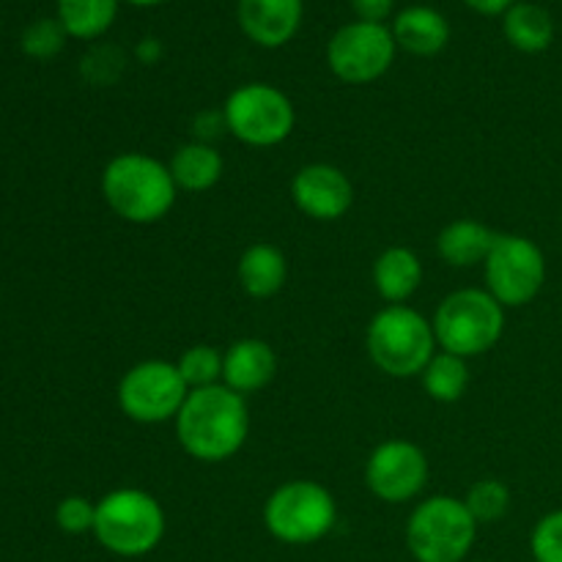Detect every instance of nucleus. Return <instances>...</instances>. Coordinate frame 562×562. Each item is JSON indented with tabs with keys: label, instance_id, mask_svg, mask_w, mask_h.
Instances as JSON below:
<instances>
[{
	"label": "nucleus",
	"instance_id": "f257e3e1",
	"mask_svg": "<svg viewBox=\"0 0 562 562\" xmlns=\"http://www.w3.org/2000/svg\"><path fill=\"white\" fill-rule=\"evenodd\" d=\"M173 423L181 450L201 464L234 459L250 437L247 398L225 384L190 390Z\"/></svg>",
	"mask_w": 562,
	"mask_h": 562
},
{
	"label": "nucleus",
	"instance_id": "f03ea898",
	"mask_svg": "<svg viewBox=\"0 0 562 562\" xmlns=\"http://www.w3.org/2000/svg\"><path fill=\"white\" fill-rule=\"evenodd\" d=\"M176 187L168 165L143 151L115 154L102 170V198L110 212L132 225H154L176 206Z\"/></svg>",
	"mask_w": 562,
	"mask_h": 562
},
{
	"label": "nucleus",
	"instance_id": "7ed1b4c3",
	"mask_svg": "<svg viewBox=\"0 0 562 562\" xmlns=\"http://www.w3.org/2000/svg\"><path fill=\"white\" fill-rule=\"evenodd\" d=\"M168 516L162 503L143 488H113L97 499L93 538L119 558H146L162 543Z\"/></svg>",
	"mask_w": 562,
	"mask_h": 562
},
{
	"label": "nucleus",
	"instance_id": "20e7f679",
	"mask_svg": "<svg viewBox=\"0 0 562 562\" xmlns=\"http://www.w3.org/2000/svg\"><path fill=\"white\" fill-rule=\"evenodd\" d=\"M366 349L373 366L393 379L420 376L437 355L434 324L409 305H384L368 322Z\"/></svg>",
	"mask_w": 562,
	"mask_h": 562
},
{
	"label": "nucleus",
	"instance_id": "39448f33",
	"mask_svg": "<svg viewBox=\"0 0 562 562\" xmlns=\"http://www.w3.org/2000/svg\"><path fill=\"white\" fill-rule=\"evenodd\" d=\"M431 324L439 349L470 360L503 340L505 307L486 289H459L439 302Z\"/></svg>",
	"mask_w": 562,
	"mask_h": 562
},
{
	"label": "nucleus",
	"instance_id": "423d86ee",
	"mask_svg": "<svg viewBox=\"0 0 562 562\" xmlns=\"http://www.w3.org/2000/svg\"><path fill=\"white\" fill-rule=\"evenodd\" d=\"M263 527L285 547H311L338 525V503L318 481L283 483L263 503Z\"/></svg>",
	"mask_w": 562,
	"mask_h": 562
},
{
	"label": "nucleus",
	"instance_id": "0eeeda50",
	"mask_svg": "<svg viewBox=\"0 0 562 562\" xmlns=\"http://www.w3.org/2000/svg\"><path fill=\"white\" fill-rule=\"evenodd\" d=\"M477 527L464 499L437 494L417 503L406 519V549L417 562H464L475 547Z\"/></svg>",
	"mask_w": 562,
	"mask_h": 562
},
{
	"label": "nucleus",
	"instance_id": "6e6552de",
	"mask_svg": "<svg viewBox=\"0 0 562 562\" xmlns=\"http://www.w3.org/2000/svg\"><path fill=\"white\" fill-rule=\"evenodd\" d=\"M228 135L250 148H272L289 140L296 126L294 102L269 82H245L223 104Z\"/></svg>",
	"mask_w": 562,
	"mask_h": 562
},
{
	"label": "nucleus",
	"instance_id": "1a4fd4ad",
	"mask_svg": "<svg viewBox=\"0 0 562 562\" xmlns=\"http://www.w3.org/2000/svg\"><path fill=\"white\" fill-rule=\"evenodd\" d=\"M190 387L179 366L168 360H143L119 382V409L140 426H162L179 417Z\"/></svg>",
	"mask_w": 562,
	"mask_h": 562
},
{
	"label": "nucleus",
	"instance_id": "9d476101",
	"mask_svg": "<svg viewBox=\"0 0 562 562\" xmlns=\"http://www.w3.org/2000/svg\"><path fill=\"white\" fill-rule=\"evenodd\" d=\"M486 291L503 307H525L547 283V256L521 234H497L483 263Z\"/></svg>",
	"mask_w": 562,
	"mask_h": 562
},
{
	"label": "nucleus",
	"instance_id": "9b49d317",
	"mask_svg": "<svg viewBox=\"0 0 562 562\" xmlns=\"http://www.w3.org/2000/svg\"><path fill=\"white\" fill-rule=\"evenodd\" d=\"M398 44L382 22H346L327 44V66L346 86H368L393 66Z\"/></svg>",
	"mask_w": 562,
	"mask_h": 562
},
{
	"label": "nucleus",
	"instance_id": "f8f14e48",
	"mask_svg": "<svg viewBox=\"0 0 562 562\" xmlns=\"http://www.w3.org/2000/svg\"><path fill=\"white\" fill-rule=\"evenodd\" d=\"M431 464L420 445L409 439H387L376 445L366 461V486L376 499L390 505L412 503L426 488Z\"/></svg>",
	"mask_w": 562,
	"mask_h": 562
},
{
	"label": "nucleus",
	"instance_id": "ddd939ff",
	"mask_svg": "<svg viewBox=\"0 0 562 562\" xmlns=\"http://www.w3.org/2000/svg\"><path fill=\"white\" fill-rule=\"evenodd\" d=\"M291 201L305 217L316 223H335L349 214L355 203V184L338 165L311 162L291 179Z\"/></svg>",
	"mask_w": 562,
	"mask_h": 562
},
{
	"label": "nucleus",
	"instance_id": "4468645a",
	"mask_svg": "<svg viewBox=\"0 0 562 562\" xmlns=\"http://www.w3.org/2000/svg\"><path fill=\"white\" fill-rule=\"evenodd\" d=\"M305 0H239L236 20L252 44L278 49L300 33Z\"/></svg>",
	"mask_w": 562,
	"mask_h": 562
},
{
	"label": "nucleus",
	"instance_id": "2eb2a0df",
	"mask_svg": "<svg viewBox=\"0 0 562 562\" xmlns=\"http://www.w3.org/2000/svg\"><path fill=\"white\" fill-rule=\"evenodd\" d=\"M278 376V355L261 338L234 340L223 351V384L239 395L261 393Z\"/></svg>",
	"mask_w": 562,
	"mask_h": 562
},
{
	"label": "nucleus",
	"instance_id": "dca6fc26",
	"mask_svg": "<svg viewBox=\"0 0 562 562\" xmlns=\"http://www.w3.org/2000/svg\"><path fill=\"white\" fill-rule=\"evenodd\" d=\"M393 38L398 49L417 55V58H434L442 53L450 42V22L442 11L431 5H409L398 11L393 20Z\"/></svg>",
	"mask_w": 562,
	"mask_h": 562
},
{
	"label": "nucleus",
	"instance_id": "f3484780",
	"mask_svg": "<svg viewBox=\"0 0 562 562\" xmlns=\"http://www.w3.org/2000/svg\"><path fill=\"white\" fill-rule=\"evenodd\" d=\"M371 280L376 294L387 305H406V300L415 296V291L423 283V263L415 250L404 245H393L376 256Z\"/></svg>",
	"mask_w": 562,
	"mask_h": 562
},
{
	"label": "nucleus",
	"instance_id": "a211bd4d",
	"mask_svg": "<svg viewBox=\"0 0 562 562\" xmlns=\"http://www.w3.org/2000/svg\"><path fill=\"white\" fill-rule=\"evenodd\" d=\"M236 278H239L241 291L252 300H272L283 291L289 280V261L283 250L269 241H256L247 247L236 263Z\"/></svg>",
	"mask_w": 562,
	"mask_h": 562
},
{
	"label": "nucleus",
	"instance_id": "6ab92c4d",
	"mask_svg": "<svg viewBox=\"0 0 562 562\" xmlns=\"http://www.w3.org/2000/svg\"><path fill=\"white\" fill-rule=\"evenodd\" d=\"M497 231L488 228L481 220L461 217L445 225L437 236V252L448 267L453 269H472L483 267L492 252Z\"/></svg>",
	"mask_w": 562,
	"mask_h": 562
},
{
	"label": "nucleus",
	"instance_id": "aec40b11",
	"mask_svg": "<svg viewBox=\"0 0 562 562\" xmlns=\"http://www.w3.org/2000/svg\"><path fill=\"white\" fill-rule=\"evenodd\" d=\"M170 176H173L179 192H209L223 179V154L212 143L190 140L181 143L168 162Z\"/></svg>",
	"mask_w": 562,
	"mask_h": 562
},
{
	"label": "nucleus",
	"instance_id": "412c9836",
	"mask_svg": "<svg viewBox=\"0 0 562 562\" xmlns=\"http://www.w3.org/2000/svg\"><path fill=\"white\" fill-rule=\"evenodd\" d=\"M503 33L514 49L525 55H538L552 47L554 20L543 5L519 0L503 14Z\"/></svg>",
	"mask_w": 562,
	"mask_h": 562
},
{
	"label": "nucleus",
	"instance_id": "4be33fe9",
	"mask_svg": "<svg viewBox=\"0 0 562 562\" xmlns=\"http://www.w3.org/2000/svg\"><path fill=\"white\" fill-rule=\"evenodd\" d=\"M121 0H58V22L71 38L93 42L113 27Z\"/></svg>",
	"mask_w": 562,
	"mask_h": 562
},
{
	"label": "nucleus",
	"instance_id": "5701e85b",
	"mask_svg": "<svg viewBox=\"0 0 562 562\" xmlns=\"http://www.w3.org/2000/svg\"><path fill=\"white\" fill-rule=\"evenodd\" d=\"M420 379L428 398L437 401V404H456V401L464 398L467 387H470V366H467L464 357L439 349L426 366V371L420 373Z\"/></svg>",
	"mask_w": 562,
	"mask_h": 562
},
{
	"label": "nucleus",
	"instance_id": "b1692460",
	"mask_svg": "<svg viewBox=\"0 0 562 562\" xmlns=\"http://www.w3.org/2000/svg\"><path fill=\"white\" fill-rule=\"evenodd\" d=\"M176 366H179L181 379H184L190 390L223 384V351H217L209 344H195L184 349L179 360H176Z\"/></svg>",
	"mask_w": 562,
	"mask_h": 562
},
{
	"label": "nucleus",
	"instance_id": "393cba45",
	"mask_svg": "<svg viewBox=\"0 0 562 562\" xmlns=\"http://www.w3.org/2000/svg\"><path fill=\"white\" fill-rule=\"evenodd\" d=\"M464 505L477 525H494V521L508 516L510 488L503 481H497V477H481V481L470 486Z\"/></svg>",
	"mask_w": 562,
	"mask_h": 562
},
{
	"label": "nucleus",
	"instance_id": "a878e982",
	"mask_svg": "<svg viewBox=\"0 0 562 562\" xmlns=\"http://www.w3.org/2000/svg\"><path fill=\"white\" fill-rule=\"evenodd\" d=\"M66 38H69V33L64 31V25L58 22V16H42V20L31 22V25L22 31V53L27 55V58H36V60H49L55 58V55L64 49Z\"/></svg>",
	"mask_w": 562,
	"mask_h": 562
},
{
	"label": "nucleus",
	"instance_id": "bb28decb",
	"mask_svg": "<svg viewBox=\"0 0 562 562\" xmlns=\"http://www.w3.org/2000/svg\"><path fill=\"white\" fill-rule=\"evenodd\" d=\"M530 552L536 562H562V510L538 519L530 536Z\"/></svg>",
	"mask_w": 562,
	"mask_h": 562
},
{
	"label": "nucleus",
	"instance_id": "cd10ccee",
	"mask_svg": "<svg viewBox=\"0 0 562 562\" xmlns=\"http://www.w3.org/2000/svg\"><path fill=\"white\" fill-rule=\"evenodd\" d=\"M93 521H97V503L88 497L71 494L64 497L55 508V525L66 532V536H86L93 532Z\"/></svg>",
	"mask_w": 562,
	"mask_h": 562
},
{
	"label": "nucleus",
	"instance_id": "c85d7f7f",
	"mask_svg": "<svg viewBox=\"0 0 562 562\" xmlns=\"http://www.w3.org/2000/svg\"><path fill=\"white\" fill-rule=\"evenodd\" d=\"M121 69H124V55L119 47L108 44V47H97L82 58V75L97 86H110L119 80Z\"/></svg>",
	"mask_w": 562,
	"mask_h": 562
},
{
	"label": "nucleus",
	"instance_id": "c756f323",
	"mask_svg": "<svg viewBox=\"0 0 562 562\" xmlns=\"http://www.w3.org/2000/svg\"><path fill=\"white\" fill-rule=\"evenodd\" d=\"M351 9H355L357 20L362 22H387V16L393 14L395 0H351Z\"/></svg>",
	"mask_w": 562,
	"mask_h": 562
},
{
	"label": "nucleus",
	"instance_id": "7c9ffc66",
	"mask_svg": "<svg viewBox=\"0 0 562 562\" xmlns=\"http://www.w3.org/2000/svg\"><path fill=\"white\" fill-rule=\"evenodd\" d=\"M162 55H165V47H162V42H159L157 36L140 38V42H137V47H135V58L140 60L143 66L159 64V60H162Z\"/></svg>",
	"mask_w": 562,
	"mask_h": 562
},
{
	"label": "nucleus",
	"instance_id": "2f4dec72",
	"mask_svg": "<svg viewBox=\"0 0 562 562\" xmlns=\"http://www.w3.org/2000/svg\"><path fill=\"white\" fill-rule=\"evenodd\" d=\"M464 3L483 16H503L519 0H464Z\"/></svg>",
	"mask_w": 562,
	"mask_h": 562
},
{
	"label": "nucleus",
	"instance_id": "473e14b6",
	"mask_svg": "<svg viewBox=\"0 0 562 562\" xmlns=\"http://www.w3.org/2000/svg\"><path fill=\"white\" fill-rule=\"evenodd\" d=\"M124 3L137 5V9H151V5H162L168 3V0H124Z\"/></svg>",
	"mask_w": 562,
	"mask_h": 562
},
{
	"label": "nucleus",
	"instance_id": "72a5a7b5",
	"mask_svg": "<svg viewBox=\"0 0 562 562\" xmlns=\"http://www.w3.org/2000/svg\"><path fill=\"white\" fill-rule=\"evenodd\" d=\"M472 562H492V560H472Z\"/></svg>",
	"mask_w": 562,
	"mask_h": 562
}]
</instances>
